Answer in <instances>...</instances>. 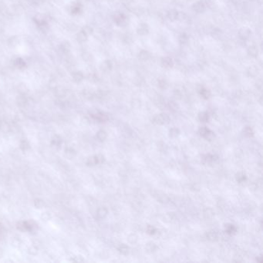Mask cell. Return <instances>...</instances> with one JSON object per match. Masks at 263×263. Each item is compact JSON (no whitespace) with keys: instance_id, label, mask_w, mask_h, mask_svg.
I'll list each match as a JSON object with an SVG mask.
<instances>
[{"instance_id":"obj_1","label":"cell","mask_w":263,"mask_h":263,"mask_svg":"<svg viewBox=\"0 0 263 263\" xmlns=\"http://www.w3.org/2000/svg\"><path fill=\"white\" fill-rule=\"evenodd\" d=\"M170 118L166 114H161L156 115L153 119L154 124H158V125H163V124H166L169 122Z\"/></svg>"},{"instance_id":"obj_2","label":"cell","mask_w":263,"mask_h":263,"mask_svg":"<svg viewBox=\"0 0 263 263\" xmlns=\"http://www.w3.org/2000/svg\"><path fill=\"white\" fill-rule=\"evenodd\" d=\"M199 134L201 137H203L206 138V139H208V140L212 139V137L214 136L213 133H212V131H210V130L208 129V128L205 127L200 128V129H199Z\"/></svg>"},{"instance_id":"obj_3","label":"cell","mask_w":263,"mask_h":263,"mask_svg":"<svg viewBox=\"0 0 263 263\" xmlns=\"http://www.w3.org/2000/svg\"><path fill=\"white\" fill-rule=\"evenodd\" d=\"M137 32L141 36H145L149 32V28L146 23H141L137 29Z\"/></svg>"},{"instance_id":"obj_4","label":"cell","mask_w":263,"mask_h":263,"mask_svg":"<svg viewBox=\"0 0 263 263\" xmlns=\"http://www.w3.org/2000/svg\"><path fill=\"white\" fill-rule=\"evenodd\" d=\"M251 33H251V30L249 28L242 27L239 30V36H240V38L243 39V40H246V39H248L250 36Z\"/></svg>"},{"instance_id":"obj_5","label":"cell","mask_w":263,"mask_h":263,"mask_svg":"<svg viewBox=\"0 0 263 263\" xmlns=\"http://www.w3.org/2000/svg\"><path fill=\"white\" fill-rule=\"evenodd\" d=\"M192 7H193L194 11H195L196 13H203L205 10V6L202 2H197V3H194Z\"/></svg>"},{"instance_id":"obj_6","label":"cell","mask_w":263,"mask_h":263,"mask_svg":"<svg viewBox=\"0 0 263 263\" xmlns=\"http://www.w3.org/2000/svg\"><path fill=\"white\" fill-rule=\"evenodd\" d=\"M248 54L252 57H256L259 54V50L255 46H251L248 49Z\"/></svg>"},{"instance_id":"obj_7","label":"cell","mask_w":263,"mask_h":263,"mask_svg":"<svg viewBox=\"0 0 263 263\" xmlns=\"http://www.w3.org/2000/svg\"><path fill=\"white\" fill-rule=\"evenodd\" d=\"M112 69V63L110 60H105L101 64V70L104 72H108Z\"/></svg>"},{"instance_id":"obj_8","label":"cell","mask_w":263,"mask_h":263,"mask_svg":"<svg viewBox=\"0 0 263 263\" xmlns=\"http://www.w3.org/2000/svg\"><path fill=\"white\" fill-rule=\"evenodd\" d=\"M161 63H162V65L164 66V67H167V68H170V67H171L173 66L172 59H171V57H168V56L164 57V58L162 59Z\"/></svg>"},{"instance_id":"obj_9","label":"cell","mask_w":263,"mask_h":263,"mask_svg":"<svg viewBox=\"0 0 263 263\" xmlns=\"http://www.w3.org/2000/svg\"><path fill=\"white\" fill-rule=\"evenodd\" d=\"M168 17L169 19L170 20H174L177 19L178 17V13L177 10L175 9H171L168 11Z\"/></svg>"},{"instance_id":"obj_10","label":"cell","mask_w":263,"mask_h":263,"mask_svg":"<svg viewBox=\"0 0 263 263\" xmlns=\"http://www.w3.org/2000/svg\"><path fill=\"white\" fill-rule=\"evenodd\" d=\"M150 57L149 52L147 50H141L139 53H138V58L141 60H148Z\"/></svg>"},{"instance_id":"obj_11","label":"cell","mask_w":263,"mask_h":263,"mask_svg":"<svg viewBox=\"0 0 263 263\" xmlns=\"http://www.w3.org/2000/svg\"><path fill=\"white\" fill-rule=\"evenodd\" d=\"M258 72H259V70L255 66H252V67H249L247 70V73L250 77H255L258 74Z\"/></svg>"},{"instance_id":"obj_12","label":"cell","mask_w":263,"mask_h":263,"mask_svg":"<svg viewBox=\"0 0 263 263\" xmlns=\"http://www.w3.org/2000/svg\"><path fill=\"white\" fill-rule=\"evenodd\" d=\"M225 232L229 235H233L236 232V228L232 224H228L225 225Z\"/></svg>"},{"instance_id":"obj_13","label":"cell","mask_w":263,"mask_h":263,"mask_svg":"<svg viewBox=\"0 0 263 263\" xmlns=\"http://www.w3.org/2000/svg\"><path fill=\"white\" fill-rule=\"evenodd\" d=\"M217 157H215V155H212V154H205L203 156V160L205 161V162H208V163H210V162H213V161H215V160L217 159Z\"/></svg>"},{"instance_id":"obj_14","label":"cell","mask_w":263,"mask_h":263,"mask_svg":"<svg viewBox=\"0 0 263 263\" xmlns=\"http://www.w3.org/2000/svg\"><path fill=\"white\" fill-rule=\"evenodd\" d=\"M118 251H119L120 253L122 255H127L128 252H129V248L127 247L126 245H121L118 247Z\"/></svg>"},{"instance_id":"obj_15","label":"cell","mask_w":263,"mask_h":263,"mask_svg":"<svg viewBox=\"0 0 263 263\" xmlns=\"http://www.w3.org/2000/svg\"><path fill=\"white\" fill-rule=\"evenodd\" d=\"M198 118L201 122H208V114L206 112L200 113L198 115Z\"/></svg>"},{"instance_id":"obj_16","label":"cell","mask_w":263,"mask_h":263,"mask_svg":"<svg viewBox=\"0 0 263 263\" xmlns=\"http://www.w3.org/2000/svg\"><path fill=\"white\" fill-rule=\"evenodd\" d=\"M77 40L80 42H85L86 40H87V35L84 33L83 31L80 32V33L77 34Z\"/></svg>"},{"instance_id":"obj_17","label":"cell","mask_w":263,"mask_h":263,"mask_svg":"<svg viewBox=\"0 0 263 263\" xmlns=\"http://www.w3.org/2000/svg\"><path fill=\"white\" fill-rule=\"evenodd\" d=\"M188 42V36L185 33H182L179 36V43L181 44H186Z\"/></svg>"},{"instance_id":"obj_18","label":"cell","mask_w":263,"mask_h":263,"mask_svg":"<svg viewBox=\"0 0 263 263\" xmlns=\"http://www.w3.org/2000/svg\"><path fill=\"white\" fill-rule=\"evenodd\" d=\"M207 239L210 241H215L217 239V234L215 232H209L207 233Z\"/></svg>"},{"instance_id":"obj_19","label":"cell","mask_w":263,"mask_h":263,"mask_svg":"<svg viewBox=\"0 0 263 263\" xmlns=\"http://www.w3.org/2000/svg\"><path fill=\"white\" fill-rule=\"evenodd\" d=\"M169 133L171 137H175L179 134V130L177 129V128H172V129L170 130Z\"/></svg>"},{"instance_id":"obj_20","label":"cell","mask_w":263,"mask_h":263,"mask_svg":"<svg viewBox=\"0 0 263 263\" xmlns=\"http://www.w3.org/2000/svg\"><path fill=\"white\" fill-rule=\"evenodd\" d=\"M236 179H237V181L239 182H243L246 180L245 174H244L243 173L238 174L237 176H236Z\"/></svg>"},{"instance_id":"obj_21","label":"cell","mask_w":263,"mask_h":263,"mask_svg":"<svg viewBox=\"0 0 263 263\" xmlns=\"http://www.w3.org/2000/svg\"><path fill=\"white\" fill-rule=\"evenodd\" d=\"M146 249L148 250V252H154L155 249H156V245H155V244L154 243H149V244H148V245H147Z\"/></svg>"},{"instance_id":"obj_22","label":"cell","mask_w":263,"mask_h":263,"mask_svg":"<svg viewBox=\"0 0 263 263\" xmlns=\"http://www.w3.org/2000/svg\"><path fill=\"white\" fill-rule=\"evenodd\" d=\"M147 232H148V233L149 234V235H154V234H155V232H157V230L154 226L149 225V226H148V228H147Z\"/></svg>"},{"instance_id":"obj_23","label":"cell","mask_w":263,"mask_h":263,"mask_svg":"<svg viewBox=\"0 0 263 263\" xmlns=\"http://www.w3.org/2000/svg\"><path fill=\"white\" fill-rule=\"evenodd\" d=\"M244 133H245V135L248 137H251V136H252V134H253L252 130L251 129V127H245V129H244Z\"/></svg>"},{"instance_id":"obj_24","label":"cell","mask_w":263,"mask_h":263,"mask_svg":"<svg viewBox=\"0 0 263 263\" xmlns=\"http://www.w3.org/2000/svg\"><path fill=\"white\" fill-rule=\"evenodd\" d=\"M201 94L202 97L205 99H208V97H210V93H209V91L205 90V89L201 90Z\"/></svg>"},{"instance_id":"obj_25","label":"cell","mask_w":263,"mask_h":263,"mask_svg":"<svg viewBox=\"0 0 263 263\" xmlns=\"http://www.w3.org/2000/svg\"><path fill=\"white\" fill-rule=\"evenodd\" d=\"M83 31L84 33H85L86 34H87V36H88V35H90V34H91V33H92L93 29L91 28V27H90V26H86V27L83 28Z\"/></svg>"},{"instance_id":"obj_26","label":"cell","mask_w":263,"mask_h":263,"mask_svg":"<svg viewBox=\"0 0 263 263\" xmlns=\"http://www.w3.org/2000/svg\"><path fill=\"white\" fill-rule=\"evenodd\" d=\"M83 75L81 73H76L74 74V80H76L77 81H79V80H82Z\"/></svg>"},{"instance_id":"obj_27","label":"cell","mask_w":263,"mask_h":263,"mask_svg":"<svg viewBox=\"0 0 263 263\" xmlns=\"http://www.w3.org/2000/svg\"><path fill=\"white\" fill-rule=\"evenodd\" d=\"M16 65H17L18 67H22L23 66H24V62H23L21 59H18L17 61H16Z\"/></svg>"},{"instance_id":"obj_28","label":"cell","mask_w":263,"mask_h":263,"mask_svg":"<svg viewBox=\"0 0 263 263\" xmlns=\"http://www.w3.org/2000/svg\"><path fill=\"white\" fill-rule=\"evenodd\" d=\"M158 84H159L160 87H161V88H165V87H166V82H165V80H160V81L158 82Z\"/></svg>"}]
</instances>
